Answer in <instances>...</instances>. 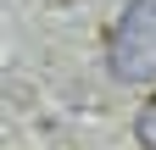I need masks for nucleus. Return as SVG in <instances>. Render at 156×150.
I'll list each match as a JSON object with an SVG mask.
<instances>
[{
  "label": "nucleus",
  "mask_w": 156,
  "mask_h": 150,
  "mask_svg": "<svg viewBox=\"0 0 156 150\" xmlns=\"http://www.w3.org/2000/svg\"><path fill=\"white\" fill-rule=\"evenodd\" d=\"M112 78L123 84H145L156 78V6L134 0L112 28Z\"/></svg>",
  "instance_id": "obj_1"
},
{
  "label": "nucleus",
  "mask_w": 156,
  "mask_h": 150,
  "mask_svg": "<svg viewBox=\"0 0 156 150\" xmlns=\"http://www.w3.org/2000/svg\"><path fill=\"white\" fill-rule=\"evenodd\" d=\"M134 139H140L145 150H156V95L145 100V111H140V122H134Z\"/></svg>",
  "instance_id": "obj_2"
},
{
  "label": "nucleus",
  "mask_w": 156,
  "mask_h": 150,
  "mask_svg": "<svg viewBox=\"0 0 156 150\" xmlns=\"http://www.w3.org/2000/svg\"><path fill=\"white\" fill-rule=\"evenodd\" d=\"M151 6H156V0H151Z\"/></svg>",
  "instance_id": "obj_3"
}]
</instances>
